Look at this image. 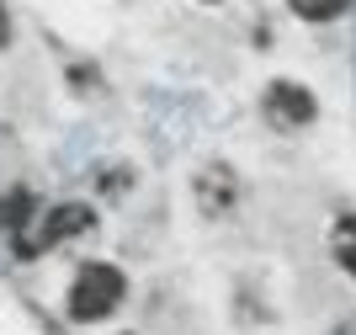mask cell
Returning <instances> with one entry per match:
<instances>
[{
  "instance_id": "cell-1",
  "label": "cell",
  "mask_w": 356,
  "mask_h": 335,
  "mask_svg": "<svg viewBox=\"0 0 356 335\" xmlns=\"http://www.w3.org/2000/svg\"><path fill=\"white\" fill-rule=\"evenodd\" d=\"M86 229H96V213L86 203H59V208H43V213H27V192H16L11 213H6V234H11V250L22 261H38L48 245Z\"/></svg>"
},
{
  "instance_id": "cell-2",
  "label": "cell",
  "mask_w": 356,
  "mask_h": 335,
  "mask_svg": "<svg viewBox=\"0 0 356 335\" xmlns=\"http://www.w3.org/2000/svg\"><path fill=\"white\" fill-rule=\"evenodd\" d=\"M122 298H128V277H122V266L90 261V266H80V272H74L70 304H64V309H70L74 325H96V320H106V314H118Z\"/></svg>"
},
{
  "instance_id": "cell-3",
  "label": "cell",
  "mask_w": 356,
  "mask_h": 335,
  "mask_svg": "<svg viewBox=\"0 0 356 335\" xmlns=\"http://www.w3.org/2000/svg\"><path fill=\"white\" fill-rule=\"evenodd\" d=\"M261 112H266L271 128H282V133H298V128H309L314 123V96L309 86H298V80H271L266 96H261Z\"/></svg>"
},
{
  "instance_id": "cell-4",
  "label": "cell",
  "mask_w": 356,
  "mask_h": 335,
  "mask_svg": "<svg viewBox=\"0 0 356 335\" xmlns=\"http://www.w3.org/2000/svg\"><path fill=\"white\" fill-rule=\"evenodd\" d=\"M330 245H335V261L356 277V213H341L335 229H330Z\"/></svg>"
},
{
  "instance_id": "cell-5",
  "label": "cell",
  "mask_w": 356,
  "mask_h": 335,
  "mask_svg": "<svg viewBox=\"0 0 356 335\" xmlns=\"http://www.w3.org/2000/svg\"><path fill=\"white\" fill-rule=\"evenodd\" d=\"M293 6V16H303V22H335L341 11H351V0H287Z\"/></svg>"
},
{
  "instance_id": "cell-6",
  "label": "cell",
  "mask_w": 356,
  "mask_h": 335,
  "mask_svg": "<svg viewBox=\"0 0 356 335\" xmlns=\"http://www.w3.org/2000/svg\"><path fill=\"white\" fill-rule=\"evenodd\" d=\"M0 48H11V16H6V0H0Z\"/></svg>"
},
{
  "instance_id": "cell-7",
  "label": "cell",
  "mask_w": 356,
  "mask_h": 335,
  "mask_svg": "<svg viewBox=\"0 0 356 335\" xmlns=\"http://www.w3.org/2000/svg\"><path fill=\"white\" fill-rule=\"evenodd\" d=\"M202 6H218V0H202Z\"/></svg>"
}]
</instances>
